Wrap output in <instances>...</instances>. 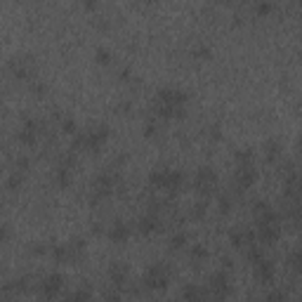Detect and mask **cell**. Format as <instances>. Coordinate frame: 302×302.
Instances as JSON below:
<instances>
[{"instance_id": "29", "label": "cell", "mask_w": 302, "mask_h": 302, "mask_svg": "<svg viewBox=\"0 0 302 302\" xmlns=\"http://www.w3.org/2000/svg\"><path fill=\"white\" fill-rule=\"evenodd\" d=\"M205 213H208V201H198V203H194L189 217H192V220H203Z\"/></svg>"}, {"instance_id": "34", "label": "cell", "mask_w": 302, "mask_h": 302, "mask_svg": "<svg viewBox=\"0 0 302 302\" xmlns=\"http://www.w3.org/2000/svg\"><path fill=\"white\" fill-rule=\"evenodd\" d=\"M288 267H291L295 274H297V269H300V250L297 248L288 253Z\"/></svg>"}, {"instance_id": "26", "label": "cell", "mask_w": 302, "mask_h": 302, "mask_svg": "<svg viewBox=\"0 0 302 302\" xmlns=\"http://www.w3.org/2000/svg\"><path fill=\"white\" fill-rule=\"evenodd\" d=\"M50 255H52L54 260L59 262V265H64V262H69V250H66V243H64V246H62V243L52 246V248H50Z\"/></svg>"}, {"instance_id": "39", "label": "cell", "mask_w": 302, "mask_h": 302, "mask_svg": "<svg viewBox=\"0 0 302 302\" xmlns=\"http://www.w3.org/2000/svg\"><path fill=\"white\" fill-rule=\"evenodd\" d=\"M192 54H194L196 59H208V57H210V47H208V45H196V47L192 50Z\"/></svg>"}, {"instance_id": "4", "label": "cell", "mask_w": 302, "mask_h": 302, "mask_svg": "<svg viewBox=\"0 0 302 302\" xmlns=\"http://www.w3.org/2000/svg\"><path fill=\"white\" fill-rule=\"evenodd\" d=\"M170 281V269L168 265H163V262H156V265H151L149 269L144 272V279H142V286H144L146 291H163Z\"/></svg>"}, {"instance_id": "44", "label": "cell", "mask_w": 302, "mask_h": 302, "mask_svg": "<svg viewBox=\"0 0 302 302\" xmlns=\"http://www.w3.org/2000/svg\"><path fill=\"white\" fill-rule=\"evenodd\" d=\"M118 78H121V81H125V83H128V81H133V71H130V69H123Z\"/></svg>"}, {"instance_id": "36", "label": "cell", "mask_w": 302, "mask_h": 302, "mask_svg": "<svg viewBox=\"0 0 302 302\" xmlns=\"http://www.w3.org/2000/svg\"><path fill=\"white\" fill-rule=\"evenodd\" d=\"M62 133H66V135H76V133H78V125H76L73 118H64V121H62Z\"/></svg>"}, {"instance_id": "23", "label": "cell", "mask_w": 302, "mask_h": 302, "mask_svg": "<svg viewBox=\"0 0 302 302\" xmlns=\"http://www.w3.org/2000/svg\"><path fill=\"white\" fill-rule=\"evenodd\" d=\"M246 257H248L250 265H255V262L265 260V246H260V243L248 246V248H246Z\"/></svg>"}, {"instance_id": "32", "label": "cell", "mask_w": 302, "mask_h": 302, "mask_svg": "<svg viewBox=\"0 0 302 302\" xmlns=\"http://www.w3.org/2000/svg\"><path fill=\"white\" fill-rule=\"evenodd\" d=\"M262 302H288V297H286L284 291H269Z\"/></svg>"}, {"instance_id": "17", "label": "cell", "mask_w": 302, "mask_h": 302, "mask_svg": "<svg viewBox=\"0 0 302 302\" xmlns=\"http://www.w3.org/2000/svg\"><path fill=\"white\" fill-rule=\"evenodd\" d=\"M106 236L114 241V243H125L130 238V226L125 224L123 220H116L114 224L109 226V232H106Z\"/></svg>"}, {"instance_id": "15", "label": "cell", "mask_w": 302, "mask_h": 302, "mask_svg": "<svg viewBox=\"0 0 302 302\" xmlns=\"http://www.w3.org/2000/svg\"><path fill=\"white\" fill-rule=\"evenodd\" d=\"M182 297H184V302H210L208 291L196 284H186L184 288H182Z\"/></svg>"}, {"instance_id": "33", "label": "cell", "mask_w": 302, "mask_h": 302, "mask_svg": "<svg viewBox=\"0 0 302 302\" xmlns=\"http://www.w3.org/2000/svg\"><path fill=\"white\" fill-rule=\"evenodd\" d=\"M205 135H208L213 142H220L222 140V125H220V123H213V125L205 130Z\"/></svg>"}, {"instance_id": "38", "label": "cell", "mask_w": 302, "mask_h": 302, "mask_svg": "<svg viewBox=\"0 0 302 302\" xmlns=\"http://www.w3.org/2000/svg\"><path fill=\"white\" fill-rule=\"evenodd\" d=\"M156 133H158V123H156V118H149V121L144 123V137H154Z\"/></svg>"}, {"instance_id": "27", "label": "cell", "mask_w": 302, "mask_h": 302, "mask_svg": "<svg viewBox=\"0 0 302 302\" xmlns=\"http://www.w3.org/2000/svg\"><path fill=\"white\" fill-rule=\"evenodd\" d=\"M22 184H24V173H14L7 177V182H5V186L10 189V192H17V189H22Z\"/></svg>"}, {"instance_id": "6", "label": "cell", "mask_w": 302, "mask_h": 302, "mask_svg": "<svg viewBox=\"0 0 302 302\" xmlns=\"http://www.w3.org/2000/svg\"><path fill=\"white\" fill-rule=\"evenodd\" d=\"M7 69L14 78H31L35 73V62L31 59V54H22V57H12L7 62Z\"/></svg>"}, {"instance_id": "1", "label": "cell", "mask_w": 302, "mask_h": 302, "mask_svg": "<svg viewBox=\"0 0 302 302\" xmlns=\"http://www.w3.org/2000/svg\"><path fill=\"white\" fill-rule=\"evenodd\" d=\"M156 102L170 106V109H173V118L182 121V118L186 116L184 106H186V102H189V92H186V90H182V87L165 85V87H161V90L156 92Z\"/></svg>"}, {"instance_id": "18", "label": "cell", "mask_w": 302, "mask_h": 302, "mask_svg": "<svg viewBox=\"0 0 302 302\" xmlns=\"http://www.w3.org/2000/svg\"><path fill=\"white\" fill-rule=\"evenodd\" d=\"M85 241L83 238H71L66 243V250H69V262H81L85 257Z\"/></svg>"}, {"instance_id": "19", "label": "cell", "mask_w": 302, "mask_h": 302, "mask_svg": "<svg viewBox=\"0 0 302 302\" xmlns=\"http://www.w3.org/2000/svg\"><path fill=\"white\" fill-rule=\"evenodd\" d=\"M265 158L269 163H276L279 158H284V146L279 140H267L265 142Z\"/></svg>"}, {"instance_id": "30", "label": "cell", "mask_w": 302, "mask_h": 302, "mask_svg": "<svg viewBox=\"0 0 302 302\" xmlns=\"http://www.w3.org/2000/svg\"><path fill=\"white\" fill-rule=\"evenodd\" d=\"M217 203H220V213H222V215H226V213L232 210V205H234V196H232V194H220Z\"/></svg>"}, {"instance_id": "12", "label": "cell", "mask_w": 302, "mask_h": 302, "mask_svg": "<svg viewBox=\"0 0 302 302\" xmlns=\"http://www.w3.org/2000/svg\"><path fill=\"white\" fill-rule=\"evenodd\" d=\"M109 281L111 286H116V288H125V284L130 281V269L125 262H111L109 267Z\"/></svg>"}, {"instance_id": "22", "label": "cell", "mask_w": 302, "mask_h": 302, "mask_svg": "<svg viewBox=\"0 0 302 302\" xmlns=\"http://www.w3.org/2000/svg\"><path fill=\"white\" fill-rule=\"evenodd\" d=\"M234 158H236L238 165H253V161H255V151L250 149V146H243V149H236Z\"/></svg>"}, {"instance_id": "40", "label": "cell", "mask_w": 302, "mask_h": 302, "mask_svg": "<svg viewBox=\"0 0 302 302\" xmlns=\"http://www.w3.org/2000/svg\"><path fill=\"white\" fill-rule=\"evenodd\" d=\"M12 238V226L10 224H0V243H7Z\"/></svg>"}, {"instance_id": "5", "label": "cell", "mask_w": 302, "mask_h": 302, "mask_svg": "<svg viewBox=\"0 0 302 302\" xmlns=\"http://www.w3.org/2000/svg\"><path fill=\"white\" fill-rule=\"evenodd\" d=\"M109 133H111V128L106 125V123H97V125H92V128L83 130L85 151H92V154H97V151L104 146V142L109 140Z\"/></svg>"}, {"instance_id": "37", "label": "cell", "mask_w": 302, "mask_h": 302, "mask_svg": "<svg viewBox=\"0 0 302 302\" xmlns=\"http://www.w3.org/2000/svg\"><path fill=\"white\" fill-rule=\"evenodd\" d=\"M31 92H33V95H38V97H45L47 85H45L43 81H31Z\"/></svg>"}, {"instance_id": "9", "label": "cell", "mask_w": 302, "mask_h": 302, "mask_svg": "<svg viewBox=\"0 0 302 302\" xmlns=\"http://www.w3.org/2000/svg\"><path fill=\"white\" fill-rule=\"evenodd\" d=\"M41 130H43V123L41 121H33V118H26L24 121V128L19 130V142L26 146H35L38 144V137H41Z\"/></svg>"}, {"instance_id": "46", "label": "cell", "mask_w": 302, "mask_h": 302, "mask_svg": "<svg viewBox=\"0 0 302 302\" xmlns=\"http://www.w3.org/2000/svg\"><path fill=\"white\" fill-rule=\"evenodd\" d=\"M104 229H102V224H92V234H102Z\"/></svg>"}, {"instance_id": "28", "label": "cell", "mask_w": 302, "mask_h": 302, "mask_svg": "<svg viewBox=\"0 0 302 302\" xmlns=\"http://www.w3.org/2000/svg\"><path fill=\"white\" fill-rule=\"evenodd\" d=\"M186 243H189V236H186L184 232H175L173 236H170V248H173V250L184 248Z\"/></svg>"}, {"instance_id": "41", "label": "cell", "mask_w": 302, "mask_h": 302, "mask_svg": "<svg viewBox=\"0 0 302 302\" xmlns=\"http://www.w3.org/2000/svg\"><path fill=\"white\" fill-rule=\"evenodd\" d=\"M130 111H133V102H121L116 106V114H121V116H128Z\"/></svg>"}, {"instance_id": "11", "label": "cell", "mask_w": 302, "mask_h": 302, "mask_svg": "<svg viewBox=\"0 0 302 302\" xmlns=\"http://www.w3.org/2000/svg\"><path fill=\"white\" fill-rule=\"evenodd\" d=\"M229 241H232L234 248H248V246L257 243L255 241V232L253 229H246V226H234L232 232H229Z\"/></svg>"}, {"instance_id": "24", "label": "cell", "mask_w": 302, "mask_h": 302, "mask_svg": "<svg viewBox=\"0 0 302 302\" xmlns=\"http://www.w3.org/2000/svg\"><path fill=\"white\" fill-rule=\"evenodd\" d=\"M189 257H192L196 265H201V262L208 260V248H205V246H201V243L192 246V248H189Z\"/></svg>"}, {"instance_id": "13", "label": "cell", "mask_w": 302, "mask_h": 302, "mask_svg": "<svg viewBox=\"0 0 302 302\" xmlns=\"http://www.w3.org/2000/svg\"><path fill=\"white\" fill-rule=\"evenodd\" d=\"M253 272H255V279L260 281V284H272L276 269H274V262L265 257V260H260V262L253 265Z\"/></svg>"}, {"instance_id": "10", "label": "cell", "mask_w": 302, "mask_h": 302, "mask_svg": "<svg viewBox=\"0 0 302 302\" xmlns=\"http://www.w3.org/2000/svg\"><path fill=\"white\" fill-rule=\"evenodd\" d=\"M281 238V222L276 224H257L255 241L260 246H274Z\"/></svg>"}, {"instance_id": "14", "label": "cell", "mask_w": 302, "mask_h": 302, "mask_svg": "<svg viewBox=\"0 0 302 302\" xmlns=\"http://www.w3.org/2000/svg\"><path fill=\"white\" fill-rule=\"evenodd\" d=\"M161 226H163L161 217H158V215H151V213H146V215H142L140 220H137V232L144 234V236H149V234L158 232Z\"/></svg>"}, {"instance_id": "31", "label": "cell", "mask_w": 302, "mask_h": 302, "mask_svg": "<svg viewBox=\"0 0 302 302\" xmlns=\"http://www.w3.org/2000/svg\"><path fill=\"white\" fill-rule=\"evenodd\" d=\"M95 59H97L99 64H111V62H114V54L109 52V50H106V47H97V52H95Z\"/></svg>"}, {"instance_id": "8", "label": "cell", "mask_w": 302, "mask_h": 302, "mask_svg": "<svg viewBox=\"0 0 302 302\" xmlns=\"http://www.w3.org/2000/svg\"><path fill=\"white\" fill-rule=\"evenodd\" d=\"M257 182V170L253 165H238L234 173V189L236 192H246Z\"/></svg>"}, {"instance_id": "7", "label": "cell", "mask_w": 302, "mask_h": 302, "mask_svg": "<svg viewBox=\"0 0 302 302\" xmlns=\"http://www.w3.org/2000/svg\"><path fill=\"white\" fill-rule=\"evenodd\" d=\"M62 286H64V276L62 274H47V276H43L41 279V295L45 297V302H50V300H54L57 297V293L62 291Z\"/></svg>"}, {"instance_id": "16", "label": "cell", "mask_w": 302, "mask_h": 302, "mask_svg": "<svg viewBox=\"0 0 302 302\" xmlns=\"http://www.w3.org/2000/svg\"><path fill=\"white\" fill-rule=\"evenodd\" d=\"M182 186H184V173H182V170H168L165 182H163V192L177 194Z\"/></svg>"}, {"instance_id": "35", "label": "cell", "mask_w": 302, "mask_h": 302, "mask_svg": "<svg viewBox=\"0 0 302 302\" xmlns=\"http://www.w3.org/2000/svg\"><path fill=\"white\" fill-rule=\"evenodd\" d=\"M31 168V161H29V156H19L17 161H14V170H17V173H24L26 175V170Z\"/></svg>"}, {"instance_id": "2", "label": "cell", "mask_w": 302, "mask_h": 302, "mask_svg": "<svg viewBox=\"0 0 302 302\" xmlns=\"http://www.w3.org/2000/svg\"><path fill=\"white\" fill-rule=\"evenodd\" d=\"M205 291H208V295H210V302H224L226 297L232 295V276H229L224 269L213 272L208 276Z\"/></svg>"}, {"instance_id": "42", "label": "cell", "mask_w": 302, "mask_h": 302, "mask_svg": "<svg viewBox=\"0 0 302 302\" xmlns=\"http://www.w3.org/2000/svg\"><path fill=\"white\" fill-rule=\"evenodd\" d=\"M31 253L33 255H43V253H47V248H45V243H31Z\"/></svg>"}, {"instance_id": "20", "label": "cell", "mask_w": 302, "mask_h": 302, "mask_svg": "<svg viewBox=\"0 0 302 302\" xmlns=\"http://www.w3.org/2000/svg\"><path fill=\"white\" fill-rule=\"evenodd\" d=\"M90 300H92L90 286H78L76 291H71L64 295V302H90Z\"/></svg>"}, {"instance_id": "25", "label": "cell", "mask_w": 302, "mask_h": 302, "mask_svg": "<svg viewBox=\"0 0 302 302\" xmlns=\"http://www.w3.org/2000/svg\"><path fill=\"white\" fill-rule=\"evenodd\" d=\"M102 297H104V302H123V291L109 284L104 291H102Z\"/></svg>"}, {"instance_id": "45", "label": "cell", "mask_w": 302, "mask_h": 302, "mask_svg": "<svg viewBox=\"0 0 302 302\" xmlns=\"http://www.w3.org/2000/svg\"><path fill=\"white\" fill-rule=\"evenodd\" d=\"M222 267H224V272H226V269H232V267H234V262L229 260V257H222Z\"/></svg>"}, {"instance_id": "43", "label": "cell", "mask_w": 302, "mask_h": 302, "mask_svg": "<svg viewBox=\"0 0 302 302\" xmlns=\"http://www.w3.org/2000/svg\"><path fill=\"white\" fill-rule=\"evenodd\" d=\"M255 12L257 14H269V12H272V5H269V3H260V5H255Z\"/></svg>"}, {"instance_id": "21", "label": "cell", "mask_w": 302, "mask_h": 302, "mask_svg": "<svg viewBox=\"0 0 302 302\" xmlns=\"http://www.w3.org/2000/svg\"><path fill=\"white\" fill-rule=\"evenodd\" d=\"M54 182H57L59 189H69L71 182H73V173L66 168H59L57 165V173H54Z\"/></svg>"}, {"instance_id": "3", "label": "cell", "mask_w": 302, "mask_h": 302, "mask_svg": "<svg viewBox=\"0 0 302 302\" xmlns=\"http://www.w3.org/2000/svg\"><path fill=\"white\" fill-rule=\"evenodd\" d=\"M217 184H220L217 173H215V168H210V165L198 168L196 175H194V189H196V194L203 198V201H208V198L215 194Z\"/></svg>"}]
</instances>
